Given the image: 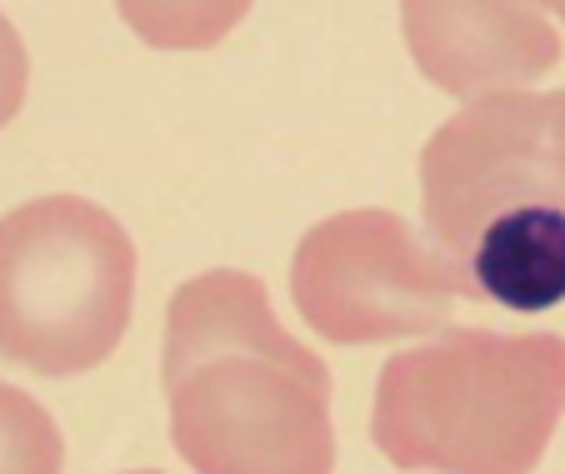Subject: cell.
<instances>
[{
    "label": "cell",
    "mask_w": 565,
    "mask_h": 474,
    "mask_svg": "<svg viewBox=\"0 0 565 474\" xmlns=\"http://www.w3.org/2000/svg\"><path fill=\"white\" fill-rule=\"evenodd\" d=\"M426 240L460 295L515 315L565 300V155L535 90L470 100L420 150Z\"/></svg>",
    "instance_id": "7a4b0ae2"
},
{
    "label": "cell",
    "mask_w": 565,
    "mask_h": 474,
    "mask_svg": "<svg viewBox=\"0 0 565 474\" xmlns=\"http://www.w3.org/2000/svg\"><path fill=\"white\" fill-rule=\"evenodd\" d=\"M565 414V335L446 330L391 355L371 440L395 470L535 474Z\"/></svg>",
    "instance_id": "3957f363"
},
{
    "label": "cell",
    "mask_w": 565,
    "mask_h": 474,
    "mask_svg": "<svg viewBox=\"0 0 565 474\" xmlns=\"http://www.w3.org/2000/svg\"><path fill=\"white\" fill-rule=\"evenodd\" d=\"M65 440L35 395L0 379V474H61Z\"/></svg>",
    "instance_id": "ba28073f"
},
{
    "label": "cell",
    "mask_w": 565,
    "mask_h": 474,
    "mask_svg": "<svg viewBox=\"0 0 565 474\" xmlns=\"http://www.w3.org/2000/svg\"><path fill=\"white\" fill-rule=\"evenodd\" d=\"M160 379L195 474H335L331 369L276 320L260 274L205 270L175 290Z\"/></svg>",
    "instance_id": "6da1fadb"
},
{
    "label": "cell",
    "mask_w": 565,
    "mask_h": 474,
    "mask_svg": "<svg viewBox=\"0 0 565 474\" xmlns=\"http://www.w3.org/2000/svg\"><path fill=\"white\" fill-rule=\"evenodd\" d=\"M290 300L331 345H391L446 330L460 280L406 215L361 205L326 215L300 235Z\"/></svg>",
    "instance_id": "5b68a950"
},
{
    "label": "cell",
    "mask_w": 565,
    "mask_h": 474,
    "mask_svg": "<svg viewBox=\"0 0 565 474\" xmlns=\"http://www.w3.org/2000/svg\"><path fill=\"white\" fill-rule=\"evenodd\" d=\"M256 0H116L126 31L150 51H211Z\"/></svg>",
    "instance_id": "52a82bcc"
},
{
    "label": "cell",
    "mask_w": 565,
    "mask_h": 474,
    "mask_svg": "<svg viewBox=\"0 0 565 474\" xmlns=\"http://www.w3.org/2000/svg\"><path fill=\"white\" fill-rule=\"evenodd\" d=\"M401 35L416 71L466 106L531 90L561 61V35L531 0H401Z\"/></svg>",
    "instance_id": "8992f818"
},
{
    "label": "cell",
    "mask_w": 565,
    "mask_h": 474,
    "mask_svg": "<svg viewBox=\"0 0 565 474\" xmlns=\"http://www.w3.org/2000/svg\"><path fill=\"white\" fill-rule=\"evenodd\" d=\"M126 474H160V470H126Z\"/></svg>",
    "instance_id": "7c38bea8"
},
{
    "label": "cell",
    "mask_w": 565,
    "mask_h": 474,
    "mask_svg": "<svg viewBox=\"0 0 565 474\" xmlns=\"http://www.w3.org/2000/svg\"><path fill=\"white\" fill-rule=\"evenodd\" d=\"M545 106H551V136H555V146H561V155H565V90L545 95Z\"/></svg>",
    "instance_id": "30bf717a"
},
{
    "label": "cell",
    "mask_w": 565,
    "mask_h": 474,
    "mask_svg": "<svg viewBox=\"0 0 565 474\" xmlns=\"http://www.w3.org/2000/svg\"><path fill=\"white\" fill-rule=\"evenodd\" d=\"M25 85H31V55H25V41L6 11H0V130L11 126L25 106Z\"/></svg>",
    "instance_id": "9c48e42d"
},
{
    "label": "cell",
    "mask_w": 565,
    "mask_h": 474,
    "mask_svg": "<svg viewBox=\"0 0 565 474\" xmlns=\"http://www.w3.org/2000/svg\"><path fill=\"white\" fill-rule=\"evenodd\" d=\"M136 310V240L86 195L0 215V355L45 379L106 365Z\"/></svg>",
    "instance_id": "277c9868"
},
{
    "label": "cell",
    "mask_w": 565,
    "mask_h": 474,
    "mask_svg": "<svg viewBox=\"0 0 565 474\" xmlns=\"http://www.w3.org/2000/svg\"><path fill=\"white\" fill-rule=\"evenodd\" d=\"M531 6L535 11H551L555 21H565V0H531Z\"/></svg>",
    "instance_id": "8fae6325"
}]
</instances>
